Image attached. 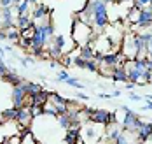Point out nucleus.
<instances>
[{"mask_svg": "<svg viewBox=\"0 0 152 144\" xmlns=\"http://www.w3.org/2000/svg\"><path fill=\"white\" fill-rule=\"evenodd\" d=\"M93 9V27L98 32H103L107 25H108V11H107V4L103 0H89Z\"/></svg>", "mask_w": 152, "mask_h": 144, "instance_id": "f257e3e1", "label": "nucleus"}, {"mask_svg": "<svg viewBox=\"0 0 152 144\" xmlns=\"http://www.w3.org/2000/svg\"><path fill=\"white\" fill-rule=\"evenodd\" d=\"M124 111V120H122V132H135L138 125L142 123V118L135 111H131L128 106H122Z\"/></svg>", "mask_w": 152, "mask_h": 144, "instance_id": "f03ea898", "label": "nucleus"}, {"mask_svg": "<svg viewBox=\"0 0 152 144\" xmlns=\"http://www.w3.org/2000/svg\"><path fill=\"white\" fill-rule=\"evenodd\" d=\"M89 120H91L93 123H100V125H112V123H115V114L110 111H105V109H94L93 114L89 116Z\"/></svg>", "mask_w": 152, "mask_h": 144, "instance_id": "7ed1b4c3", "label": "nucleus"}, {"mask_svg": "<svg viewBox=\"0 0 152 144\" xmlns=\"http://www.w3.org/2000/svg\"><path fill=\"white\" fill-rule=\"evenodd\" d=\"M26 90H25V81L18 83L12 86V107H23L26 102Z\"/></svg>", "mask_w": 152, "mask_h": 144, "instance_id": "20e7f679", "label": "nucleus"}, {"mask_svg": "<svg viewBox=\"0 0 152 144\" xmlns=\"http://www.w3.org/2000/svg\"><path fill=\"white\" fill-rule=\"evenodd\" d=\"M31 120H33V114H31V109L30 106H23V107H19V111H18V125L21 128H30L31 125Z\"/></svg>", "mask_w": 152, "mask_h": 144, "instance_id": "39448f33", "label": "nucleus"}, {"mask_svg": "<svg viewBox=\"0 0 152 144\" xmlns=\"http://www.w3.org/2000/svg\"><path fill=\"white\" fill-rule=\"evenodd\" d=\"M135 134H137L138 141L145 144L147 141H149L151 134H152V123H151V121H142V123L138 125V128L135 130Z\"/></svg>", "mask_w": 152, "mask_h": 144, "instance_id": "423d86ee", "label": "nucleus"}, {"mask_svg": "<svg viewBox=\"0 0 152 144\" xmlns=\"http://www.w3.org/2000/svg\"><path fill=\"white\" fill-rule=\"evenodd\" d=\"M49 102H51L53 106H56V109H58L60 114H66V112H68V102H70V100L63 98V97L58 95V93L53 92V93L49 95Z\"/></svg>", "mask_w": 152, "mask_h": 144, "instance_id": "0eeeda50", "label": "nucleus"}, {"mask_svg": "<svg viewBox=\"0 0 152 144\" xmlns=\"http://www.w3.org/2000/svg\"><path fill=\"white\" fill-rule=\"evenodd\" d=\"M151 25H152V13L149 11V7L140 9L138 19H137V23H135V28H149Z\"/></svg>", "mask_w": 152, "mask_h": 144, "instance_id": "6e6552de", "label": "nucleus"}, {"mask_svg": "<svg viewBox=\"0 0 152 144\" xmlns=\"http://www.w3.org/2000/svg\"><path fill=\"white\" fill-rule=\"evenodd\" d=\"M80 141V127L75 125V127L66 128V134H65V144H79Z\"/></svg>", "mask_w": 152, "mask_h": 144, "instance_id": "1a4fd4ad", "label": "nucleus"}, {"mask_svg": "<svg viewBox=\"0 0 152 144\" xmlns=\"http://www.w3.org/2000/svg\"><path fill=\"white\" fill-rule=\"evenodd\" d=\"M119 64H121V55L115 53V51H112V53H105V55H103V62H102L100 65L114 69V67H117ZM98 69H100V67H98Z\"/></svg>", "mask_w": 152, "mask_h": 144, "instance_id": "9d476101", "label": "nucleus"}, {"mask_svg": "<svg viewBox=\"0 0 152 144\" xmlns=\"http://www.w3.org/2000/svg\"><path fill=\"white\" fill-rule=\"evenodd\" d=\"M53 11L46 7V4H42V2H39L37 5H35V9H33V13H31V19H35V21H39V19H44L47 14H51Z\"/></svg>", "mask_w": 152, "mask_h": 144, "instance_id": "9b49d317", "label": "nucleus"}, {"mask_svg": "<svg viewBox=\"0 0 152 144\" xmlns=\"http://www.w3.org/2000/svg\"><path fill=\"white\" fill-rule=\"evenodd\" d=\"M112 81L114 83H128V74H126V69L122 65H117L112 69Z\"/></svg>", "mask_w": 152, "mask_h": 144, "instance_id": "f8f14e48", "label": "nucleus"}, {"mask_svg": "<svg viewBox=\"0 0 152 144\" xmlns=\"http://www.w3.org/2000/svg\"><path fill=\"white\" fill-rule=\"evenodd\" d=\"M18 107H9V109H5V111L0 112V120L5 123V121H16L18 120Z\"/></svg>", "mask_w": 152, "mask_h": 144, "instance_id": "ddd939ff", "label": "nucleus"}, {"mask_svg": "<svg viewBox=\"0 0 152 144\" xmlns=\"http://www.w3.org/2000/svg\"><path fill=\"white\" fill-rule=\"evenodd\" d=\"M79 56H82L84 60H93L94 58V49L91 48V44L88 42V44H82V46H79Z\"/></svg>", "mask_w": 152, "mask_h": 144, "instance_id": "4468645a", "label": "nucleus"}, {"mask_svg": "<svg viewBox=\"0 0 152 144\" xmlns=\"http://www.w3.org/2000/svg\"><path fill=\"white\" fill-rule=\"evenodd\" d=\"M5 30H7V41L19 44V41H21V32H19V28H18V27H11V28H5Z\"/></svg>", "mask_w": 152, "mask_h": 144, "instance_id": "2eb2a0df", "label": "nucleus"}, {"mask_svg": "<svg viewBox=\"0 0 152 144\" xmlns=\"http://www.w3.org/2000/svg\"><path fill=\"white\" fill-rule=\"evenodd\" d=\"M31 21H33V19H31V16L28 13H26V14H18V18H16V27H18L19 30H21V28H26Z\"/></svg>", "mask_w": 152, "mask_h": 144, "instance_id": "dca6fc26", "label": "nucleus"}, {"mask_svg": "<svg viewBox=\"0 0 152 144\" xmlns=\"http://www.w3.org/2000/svg\"><path fill=\"white\" fill-rule=\"evenodd\" d=\"M2 79H4V81H7V83H11L12 86L23 81L21 78H19V76H18V74H16V70H11V69H9V70H7V72H5V74L2 76Z\"/></svg>", "mask_w": 152, "mask_h": 144, "instance_id": "f3484780", "label": "nucleus"}, {"mask_svg": "<svg viewBox=\"0 0 152 144\" xmlns=\"http://www.w3.org/2000/svg\"><path fill=\"white\" fill-rule=\"evenodd\" d=\"M25 90H26V95L31 97V95H35V93H39V92H42L44 86L42 84H37V83H26L25 81Z\"/></svg>", "mask_w": 152, "mask_h": 144, "instance_id": "a211bd4d", "label": "nucleus"}, {"mask_svg": "<svg viewBox=\"0 0 152 144\" xmlns=\"http://www.w3.org/2000/svg\"><path fill=\"white\" fill-rule=\"evenodd\" d=\"M28 9H30V2H26V0H21L19 4H16V11H18V14H26Z\"/></svg>", "mask_w": 152, "mask_h": 144, "instance_id": "6ab92c4d", "label": "nucleus"}, {"mask_svg": "<svg viewBox=\"0 0 152 144\" xmlns=\"http://www.w3.org/2000/svg\"><path fill=\"white\" fill-rule=\"evenodd\" d=\"M58 123H60V127L61 128H70V116L68 114H60L58 116Z\"/></svg>", "mask_w": 152, "mask_h": 144, "instance_id": "aec40b11", "label": "nucleus"}, {"mask_svg": "<svg viewBox=\"0 0 152 144\" xmlns=\"http://www.w3.org/2000/svg\"><path fill=\"white\" fill-rule=\"evenodd\" d=\"M65 83H66V86H72V88H79V90H80V88H84V86H82V83H80L79 79H75V78H68Z\"/></svg>", "mask_w": 152, "mask_h": 144, "instance_id": "412c9836", "label": "nucleus"}, {"mask_svg": "<svg viewBox=\"0 0 152 144\" xmlns=\"http://www.w3.org/2000/svg\"><path fill=\"white\" fill-rule=\"evenodd\" d=\"M74 65L79 69H86L88 67V60H84L82 56H74Z\"/></svg>", "mask_w": 152, "mask_h": 144, "instance_id": "4be33fe9", "label": "nucleus"}, {"mask_svg": "<svg viewBox=\"0 0 152 144\" xmlns=\"http://www.w3.org/2000/svg\"><path fill=\"white\" fill-rule=\"evenodd\" d=\"M31 114L33 118H39V116H44V106H31Z\"/></svg>", "mask_w": 152, "mask_h": 144, "instance_id": "5701e85b", "label": "nucleus"}, {"mask_svg": "<svg viewBox=\"0 0 152 144\" xmlns=\"http://www.w3.org/2000/svg\"><path fill=\"white\" fill-rule=\"evenodd\" d=\"M68 78H70V72L63 69V70H60V72H58V76H56V81H58V83H65V81L68 79Z\"/></svg>", "mask_w": 152, "mask_h": 144, "instance_id": "b1692460", "label": "nucleus"}, {"mask_svg": "<svg viewBox=\"0 0 152 144\" xmlns=\"http://www.w3.org/2000/svg\"><path fill=\"white\" fill-rule=\"evenodd\" d=\"M142 83H143V84L152 83V70H145V72L142 74Z\"/></svg>", "mask_w": 152, "mask_h": 144, "instance_id": "393cba45", "label": "nucleus"}, {"mask_svg": "<svg viewBox=\"0 0 152 144\" xmlns=\"http://www.w3.org/2000/svg\"><path fill=\"white\" fill-rule=\"evenodd\" d=\"M86 70H89V72H98V64H96L94 60H88V67H86Z\"/></svg>", "mask_w": 152, "mask_h": 144, "instance_id": "a878e982", "label": "nucleus"}, {"mask_svg": "<svg viewBox=\"0 0 152 144\" xmlns=\"http://www.w3.org/2000/svg\"><path fill=\"white\" fill-rule=\"evenodd\" d=\"M63 65L65 67H68V65H74V56H70V55H66V56H63Z\"/></svg>", "mask_w": 152, "mask_h": 144, "instance_id": "bb28decb", "label": "nucleus"}, {"mask_svg": "<svg viewBox=\"0 0 152 144\" xmlns=\"http://www.w3.org/2000/svg\"><path fill=\"white\" fill-rule=\"evenodd\" d=\"M7 70H9V67L4 64V58H0V78H2V76H4Z\"/></svg>", "mask_w": 152, "mask_h": 144, "instance_id": "cd10ccee", "label": "nucleus"}, {"mask_svg": "<svg viewBox=\"0 0 152 144\" xmlns=\"http://www.w3.org/2000/svg\"><path fill=\"white\" fill-rule=\"evenodd\" d=\"M129 100H133V102H140V100H143V95H137V93H129Z\"/></svg>", "mask_w": 152, "mask_h": 144, "instance_id": "c85d7f7f", "label": "nucleus"}, {"mask_svg": "<svg viewBox=\"0 0 152 144\" xmlns=\"http://www.w3.org/2000/svg\"><path fill=\"white\" fill-rule=\"evenodd\" d=\"M0 5H2V7H12L14 2H12V0H0Z\"/></svg>", "mask_w": 152, "mask_h": 144, "instance_id": "c756f323", "label": "nucleus"}, {"mask_svg": "<svg viewBox=\"0 0 152 144\" xmlns=\"http://www.w3.org/2000/svg\"><path fill=\"white\" fill-rule=\"evenodd\" d=\"M31 51H33L35 56H42L44 55V48H31Z\"/></svg>", "mask_w": 152, "mask_h": 144, "instance_id": "7c9ffc66", "label": "nucleus"}, {"mask_svg": "<svg viewBox=\"0 0 152 144\" xmlns=\"http://www.w3.org/2000/svg\"><path fill=\"white\" fill-rule=\"evenodd\" d=\"M86 135H88V137H96V130L91 128V127H88L86 128Z\"/></svg>", "mask_w": 152, "mask_h": 144, "instance_id": "2f4dec72", "label": "nucleus"}, {"mask_svg": "<svg viewBox=\"0 0 152 144\" xmlns=\"http://www.w3.org/2000/svg\"><path fill=\"white\" fill-rule=\"evenodd\" d=\"M147 56H149V58L152 60V39L149 41V42H147Z\"/></svg>", "mask_w": 152, "mask_h": 144, "instance_id": "473e14b6", "label": "nucleus"}, {"mask_svg": "<svg viewBox=\"0 0 152 144\" xmlns=\"http://www.w3.org/2000/svg\"><path fill=\"white\" fill-rule=\"evenodd\" d=\"M5 39H7V30L0 27V41H5Z\"/></svg>", "mask_w": 152, "mask_h": 144, "instance_id": "72a5a7b5", "label": "nucleus"}, {"mask_svg": "<svg viewBox=\"0 0 152 144\" xmlns=\"http://www.w3.org/2000/svg\"><path fill=\"white\" fill-rule=\"evenodd\" d=\"M143 111H152V102H147V104L143 106Z\"/></svg>", "mask_w": 152, "mask_h": 144, "instance_id": "f704fd0d", "label": "nucleus"}, {"mask_svg": "<svg viewBox=\"0 0 152 144\" xmlns=\"http://www.w3.org/2000/svg\"><path fill=\"white\" fill-rule=\"evenodd\" d=\"M77 98H80V100H89V98H88V95H84V93H80V92L77 93Z\"/></svg>", "mask_w": 152, "mask_h": 144, "instance_id": "c9c22d12", "label": "nucleus"}, {"mask_svg": "<svg viewBox=\"0 0 152 144\" xmlns=\"http://www.w3.org/2000/svg\"><path fill=\"white\" fill-rule=\"evenodd\" d=\"M49 67H51V69H56V67H58V60H51Z\"/></svg>", "mask_w": 152, "mask_h": 144, "instance_id": "e433bc0d", "label": "nucleus"}, {"mask_svg": "<svg viewBox=\"0 0 152 144\" xmlns=\"http://www.w3.org/2000/svg\"><path fill=\"white\" fill-rule=\"evenodd\" d=\"M100 98H112V95H110V93H100Z\"/></svg>", "mask_w": 152, "mask_h": 144, "instance_id": "4c0bfd02", "label": "nucleus"}, {"mask_svg": "<svg viewBox=\"0 0 152 144\" xmlns=\"http://www.w3.org/2000/svg\"><path fill=\"white\" fill-rule=\"evenodd\" d=\"M110 95H112V97H121V90H114Z\"/></svg>", "mask_w": 152, "mask_h": 144, "instance_id": "58836bf2", "label": "nucleus"}, {"mask_svg": "<svg viewBox=\"0 0 152 144\" xmlns=\"http://www.w3.org/2000/svg\"><path fill=\"white\" fill-rule=\"evenodd\" d=\"M19 62H21V65H23V67H28V62H26V58H19Z\"/></svg>", "mask_w": 152, "mask_h": 144, "instance_id": "ea45409f", "label": "nucleus"}, {"mask_svg": "<svg viewBox=\"0 0 152 144\" xmlns=\"http://www.w3.org/2000/svg\"><path fill=\"white\" fill-rule=\"evenodd\" d=\"M0 58H5V49L0 46Z\"/></svg>", "mask_w": 152, "mask_h": 144, "instance_id": "a19ab883", "label": "nucleus"}, {"mask_svg": "<svg viewBox=\"0 0 152 144\" xmlns=\"http://www.w3.org/2000/svg\"><path fill=\"white\" fill-rule=\"evenodd\" d=\"M26 2H30V5H37L40 0H26Z\"/></svg>", "mask_w": 152, "mask_h": 144, "instance_id": "79ce46f5", "label": "nucleus"}, {"mask_svg": "<svg viewBox=\"0 0 152 144\" xmlns=\"http://www.w3.org/2000/svg\"><path fill=\"white\" fill-rule=\"evenodd\" d=\"M143 98H147L149 102H152V95H151V93H147V95H143Z\"/></svg>", "mask_w": 152, "mask_h": 144, "instance_id": "37998d69", "label": "nucleus"}, {"mask_svg": "<svg viewBox=\"0 0 152 144\" xmlns=\"http://www.w3.org/2000/svg\"><path fill=\"white\" fill-rule=\"evenodd\" d=\"M149 11H151V13H152V4H151V5H149Z\"/></svg>", "mask_w": 152, "mask_h": 144, "instance_id": "c03bdc74", "label": "nucleus"}, {"mask_svg": "<svg viewBox=\"0 0 152 144\" xmlns=\"http://www.w3.org/2000/svg\"><path fill=\"white\" fill-rule=\"evenodd\" d=\"M133 144H143V143H140V141H138V143H133Z\"/></svg>", "mask_w": 152, "mask_h": 144, "instance_id": "a18cd8bd", "label": "nucleus"}, {"mask_svg": "<svg viewBox=\"0 0 152 144\" xmlns=\"http://www.w3.org/2000/svg\"><path fill=\"white\" fill-rule=\"evenodd\" d=\"M149 141H152V134H151V137H149Z\"/></svg>", "mask_w": 152, "mask_h": 144, "instance_id": "49530a36", "label": "nucleus"}, {"mask_svg": "<svg viewBox=\"0 0 152 144\" xmlns=\"http://www.w3.org/2000/svg\"><path fill=\"white\" fill-rule=\"evenodd\" d=\"M0 123H4V121H2V120H0Z\"/></svg>", "mask_w": 152, "mask_h": 144, "instance_id": "de8ad7c7", "label": "nucleus"}, {"mask_svg": "<svg viewBox=\"0 0 152 144\" xmlns=\"http://www.w3.org/2000/svg\"><path fill=\"white\" fill-rule=\"evenodd\" d=\"M0 9H2V5H0Z\"/></svg>", "mask_w": 152, "mask_h": 144, "instance_id": "09e8293b", "label": "nucleus"}, {"mask_svg": "<svg viewBox=\"0 0 152 144\" xmlns=\"http://www.w3.org/2000/svg\"><path fill=\"white\" fill-rule=\"evenodd\" d=\"M0 144H4V143H0Z\"/></svg>", "mask_w": 152, "mask_h": 144, "instance_id": "8fccbe9b", "label": "nucleus"}]
</instances>
